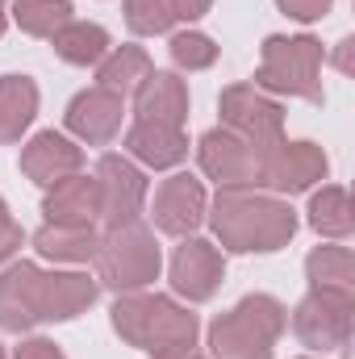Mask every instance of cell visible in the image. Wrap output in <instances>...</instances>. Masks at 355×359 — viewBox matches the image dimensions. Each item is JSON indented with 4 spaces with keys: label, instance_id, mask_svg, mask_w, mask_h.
I'll return each mask as SVG.
<instances>
[{
    "label": "cell",
    "instance_id": "1",
    "mask_svg": "<svg viewBox=\"0 0 355 359\" xmlns=\"http://www.w3.org/2000/svg\"><path fill=\"white\" fill-rule=\"evenodd\" d=\"M205 222L222 243V255H276L293 243L301 226L288 196L264 188H217Z\"/></svg>",
    "mask_w": 355,
    "mask_h": 359
},
{
    "label": "cell",
    "instance_id": "2",
    "mask_svg": "<svg viewBox=\"0 0 355 359\" xmlns=\"http://www.w3.org/2000/svg\"><path fill=\"white\" fill-rule=\"evenodd\" d=\"M109 322L121 343H130L147 355L196 347V334H201V322L188 305H180L176 297H163V292H147V288L121 292L109 309Z\"/></svg>",
    "mask_w": 355,
    "mask_h": 359
},
{
    "label": "cell",
    "instance_id": "3",
    "mask_svg": "<svg viewBox=\"0 0 355 359\" xmlns=\"http://www.w3.org/2000/svg\"><path fill=\"white\" fill-rule=\"evenodd\" d=\"M288 330V305L272 292H247L209 322V359H272Z\"/></svg>",
    "mask_w": 355,
    "mask_h": 359
},
{
    "label": "cell",
    "instance_id": "4",
    "mask_svg": "<svg viewBox=\"0 0 355 359\" xmlns=\"http://www.w3.org/2000/svg\"><path fill=\"white\" fill-rule=\"evenodd\" d=\"M96 284L109 292H142L159 280L163 251L155 243V230L147 222H126V226H105L96 243Z\"/></svg>",
    "mask_w": 355,
    "mask_h": 359
},
{
    "label": "cell",
    "instance_id": "5",
    "mask_svg": "<svg viewBox=\"0 0 355 359\" xmlns=\"http://www.w3.org/2000/svg\"><path fill=\"white\" fill-rule=\"evenodd\" d=\"M322 63L326 50L314 34H272L260 46L255 88H264L267 96H301L309 104H322Z\"/></svg>",
    "mask_w": 355,
    "mask_h": 359
},
{
    "label": "cell",
    "instance_id": "6",
    "mask_svg": "<svg viewBox=\"0 0 355 359\" xmlns=\"http://www.w3.org/2000/svg\"><path fill=\"white\" fill-rule=\"evenodd\" d=\"M351 322H355V292H330V288H309L288 313V326H293L297 343L318 351V355L343 351L351 343Z\"/></svg>",
    "mask_w": 355,
    "mask_h": 359
},
{
    "label": "cell",
    "instance_id": "7",
    "mask_svg": "<svg viewBox=\"0 0 355 359\" xmlns=\"http://www.w3.org/2000/svg\"><path fill=\"white\" fill-rule=\"evenodd\" d=\"M217 113H222V130L247 138L260 151H272L276 142H284V104L276 96H267L264 88H255V84L222 88Z\"/></svg>",
    "mask_w": 355,
    "mask_h": 359
},
{
    "label": "cell",
    "instance_id": "8",
    "mask_svg": "<svg viewBox=\"0 0 355 359\" xmlns=\"http://www.w3.org/2000/svg\"><path fill=\"white\" fill-rule=\"evenodd\" d=\"M264 155L260 147H251L247 138L230 134V130H205L196 142V163L201 176L213 180L217 188H264Z\"/></svg>",
    "mask_w": 355,
    "mask_h": 359
},
{
    "label": "cell",
    "instance_id": "9",
    "mask_svg": "<svg viewBox=\"0 0 355 359\" xmlns=\"http://www.w3.org/2000/svg\"><path fill=\"white\" fill-rule=\"evenodd\" d=\"M96 192H100V213L96 222L105 226H126V222H142L147 213V196H151V180L147 172L126 159V155H100L96 159Z\"/></svg>",
    "mask_w": 355,
    "mask_h": 359
},
{
    "label": "cell",
    "instance_id": "10",
    "mask_svg": "<svg viewBox=\"0 0 355 359\" xmlns=\"http://www.w3.org/2000/svg\"><path fill=\"white\" fill-rule=\"evenodd\" d=\"M222 280H226V255L217 243H209L201 234L180 238V247L172 251V264H168V284L176 297H184L188 305H205V301H213Z\"/></svg>",
    "mask_w": 355,
    "mask_h": 359
},
{
    "label": "cell",
    "instance_id": "11",
    "mask_svg": "<svg viewBox=\"0 0 355 359\" xmlns=\"http://www.w3.org/2000/svg\"><path fill=\"white\" fill-rule=\"evenodd\" d=\"M326 176H330V159L309 138H297V142L284 138L264 155V192H276V196L314 192Z\"/></svg>",
    "mask_w": 355,
    "mask_h": 359
},
{
    "label": "cell",
    "instance_id": "12",
    "mask_svg": "<svg viewBox=\"0 0 355 359\" xmlns=\"http://www.w3.org/2000/svg\"><path fill=\"white\" fill-rule=\"evenodd\" d=\"M205 209H209V196H205V184L188 172H172L155 188V201H151V222L159 234H172V238H188L205 226Z\"/></svg>",
    "mask_w": 355,
    "mask_h": 359
},
{
    "label": "cell",
    "instance_id": "13",
    "mask_svg": "<svg viewBox=\"0 0 355 359\" xmlns=\"http://www.w3.org/2000/svg\"><path fill=\"white\" fill-rule=\"evenodd\" d=\"M121 121H126V100L117 92L105 88H84L72 96L67 113H63V126L76 142L84 147H109L117 134H121Z\"/></svg>",
    "mask_w": 355,
    "mask_h": 359
},
{
    "label": "cell",
    "instance_id": "14",
    "mask_svg": "<svg viewBox=\"0 0 355 359\" xmlns=\"http://www.w3.org/2000/svg\"><path fill=\"white\" fill-rule=\"evenodd\" d=\"M100 297L96 276L80 268H55L42 271L38 280V322H76L80 313H88Z\"/></svg>",
    "mask_w": 355,
    "mask_h": 359
},
{
    "label": "cell",
    "instance_id": "15",
    "mask_svg": "<svg viewBox=\"0 0 355 359\" xmlns=\"http://www.w3.org/2000/svg\"><path fill=\"white\" fill-rule=\"evenodd\" d=\"M76 172H84V147L59 130H42L21 147V176L38 188H51Z\"/></svg>",
    "mask_w": 355,
    "mask_h": 359
},
{
    "label": "cell",
    "instance_id": "16",
    "mask_svg": "<svg viewBox=\"0 0 355 359\" xmlns=\"http://www.w3.org/2000/svg\"><path fill=\"white\" fill-rule=\"evenodd\" d=\"M38 280L42 268L29 259H13L0 271V330L4 334H29L38 322Z\"/></svg>",
    "mask_w": 355,
    "mask_h": 359
},
{
    "label": "cell",
    "instance_id": "17",
    "mask_svg": "<svg viewBox=\"0 0 355 359\" xmlns=\"http://www.w3.org/2000/svg\"><path fill=\"white\" fill-rule=\"evenodd\" d=\"M121 155L134 159L142 172H172L188 159V134L180 126L159 121H134L121 138Z\"/></svg>",
    "mask_w": 355,
    "mask_h": 359
},
{
    "label": "cell",
    "instance_id": "18",
    "mask_svg": "<svg viewBox=\"0 0 355 359\" xmlns=\"http://www.w3.org/2000/svg\"><path fill=\"white\" fill-rule=\"evenodd\" d=\"M134 121H159V126H180L188 121V84L180 72H151L142 88L134 92Z\"/></svg>",
    "mask_w": 355,
    "mask_h": 359
},
{
    "label": "cell",
    "instance_id": "19",
    "mask_svg": "<svg viewBox=\"0 0 355 359\" xmlns=\"http://www.w3.org/2000/svg\"><path fill=\"white\" fill-rule=\"evenodd\" d=\"M42 213H46V222H63V226H96V213H100L96 176L76 172V176L51 184L42 196Z\"/></svg>",
    "mask_w": 355,
    "mask_h": 359
},
{
    "label": "cell",
    "instance_id": "20",
    "mask_svg": "<svg viewBox=\"0 0 355 359\" xmlns=\"http://www.w3.org/2000/svg\"><path fill=\"white\" fill-rule=\"evenodd\" d=\"M34 251L51 264H67V268H80L92 264L96 255V243H100V230L96 226H63V222H46L34 230Z\"/></svg>",
    "mask_w": 355,
    "mask_h": 359
},
{
    "label": "cell",
    "instance_id": "21",
    "mask_svg": "<svg viewBox=\"0 0 355 359\" xmlns=\"http://www.w3.org/2000/svg\"><path fill=\"white\" fill-rule=\"evenodd\" d=\"M42 104V92L29 76H0V147L21 142V134L34 126Z\"/></svg>",
    "mask_w": 355,
    "mask_h": 359
},
{
    "label": "cell",
    "instance_id": "22",
    "mask_svg": "<svg viewBox=\"0 0 355 359\" xmlns=\"http://www.w3.org/2000/svg\"><path fill=\"white\" fill-rule=\"evenodd\" d=\"M305 222L318 238L326 243H347L355 230V205L351 192L343 184H322L314 196H309V209H305Z\"/></svg>",
    "mask_w": 355,
    "mask_h": 359
},
{
    "label": "cell",
    "instance_id": "23",
    "mask_svg": "<svg viewBox=\"0 0 355 359\" xmlns=\"http://www.w3.org/2000/svg\"><path fill=\"white\" fill-rule=\"evenodd\" d=\"M151 72H155V63H151L147 46L126 42V46H113V50L96 63V88L117 92V96L126 100V96H134V92L142 88V80H147Z\"/></svg>",
    "mask_w": 355,
    "mask_h": 359
},
{
    "label": "cell",
    "instance_id": "24",
    "mask_svg": "<svg viewBox=\"0 0 355 359\" xmlns=\"http://www.w3.org/2000/svg\"><path fill=\"white\" fill-rule=\"evenodd\" d=\"M51 46H55V55H59L63 63H72V67H96V63L113 50V38H109L105 25L72 17V21L51 38Z\"/></svg>",
    "mask_w": 355,
    "mask_h": 359
},
{
    "label": "cell",
    "instance_id": "25",
    "mask_svg": "<svg viewBox=\"0 0 355 359\" xmlns=\"http://www.w3.org/2000/svg\"><path fill=\"white\" fill-rule=\"evenodd\" d=\"M305 280L309 288H330V292H355V255L343 243L314 247L305 255Z\"/></svg>",
    "mask_w": 355,
    "mask_h": 359
},
{
    "label": "cell",
    "instance_id": "26",
    "mask_svg": "<svg viewBox=\"0 0 355 359\" xmlns=\"http://www.w3.org/2000/svg\"><path fill=\"white\" fill-rule=\"evenodd\" d=\"M8 17L17 21L21 34L51 42V38L76 17V8H72V0H13V4H8Z\"/></svg>",
    "mask_w": 355,
    "mask_h": 359
},
{
    "label": "cell",
    "instance_id": "27",
    "mask_svg": "<svg viewBox=\"0 0 355 359\" xmlns=\"http://www.w3.org/2000/svg\"><path fill=\"white\" fill-rule=\"evenodd\" d=\"M168 55H172L176 72H209L217 63L222 46L209 34H201V29H180V34H172V42H168Z\"/></svg>",
    "mask_w": 355,
    "mask_h": 359
},
{
    "label": "cell",
    "instance_id": "28",
    "mask_svg": "<svg viewBox=\"0 0 355 359\" xmlns=\"http://www.w3.org/2000/svg\"><path fill=\"white\" fill-rule=\"evenodd\" d=\"M121 13H126V29L134 38H159V34L176 29L168 0H121Z\"/></svg>",
    "mask_w": 355,
    "mask_h": 359
},
{
    "label": "cell",
    "instance_id": "29",
    "mask_svg": "<svg viewBox=\"0 0 355 359\" xmlns=\"http://www.w3.org/2000/svg\"><path fill=\"white\" fill-rule=\"evenodd\" d=\"M21 243H25V230H21V222H13V213H8V201L0 196V268L17 259Z\"/></svg>",
    "mask_w": 355,
    "mask_h": 359
},
{
    "label": "cell",
    "instance_id": "30",
    "mask_svg": "<svg viewBox=\"0 0 355 359\" xmlns=\"http://www.w3.org/2000/svg\"><path fill=\"white\" fill-rule=\"evenodd\" d=\"M276 8H280L284 17L301 21V25H314V21H322V17L335 8V0H276Z\"/></svg>",
    "mask_w": 355,
    "mask_h": 359
},
{
    "label": "cell",
    "instance_id": "31",
    "mask_svg": "<svg viewBox=\"0 0 355 359\" xmlns=\"http://www.w3.org/2000/svg\"><path fill=\"white\" fill-rule=\"evenodd\" d=\"M13 359H67L63 355V347L55 343V339H21L17 347H13Z\"/></svg>",
    "mask_w": 355,
    "mask_h": 359
},
{
    "label": "cell",
    "instance_id": "32",
    "mask_svg": "<svg viewBox=\"0 0 355 359\" xmlns=\"http://www.w3.org/2000/svg\"><path fill=\"white\" fill-rule=\"evenodd\" d=\"M168 8H172V17H176V21L192 25V21H201V17L213 8V0H168Z\"/></svg>",
    "mask_w": 355,
    "mask_h": 359
},
{
    "label": "cell",
    "instance_id": "33",
    "mask_svg": "<svg viewBox=\"0 0 355 359\" xmlns=\"http://www.w3.org/2000/svg\"><path fill=\"white\" fill-rule=\"evenodd\" d=\"M351 55H355V38H343V42L335 46V55H330V59H335V67H339L343 76H351V67H355Z\"/></svg>",
    "mask_w": 355,
    "mask_h": 359
},
{
    "label": "cell",
    "instance_id": "34",
    "mask_svg": "<svg viewBox=\"0 0 355 359\" xmlns=\"http://www.w3.org/2000/svg\"><path fill=\"white\" fill-rule=\"evenodd\" d=\"M151 359H209V355H201L196 347H184V351H163V355H151Z\"/></svg>",
    "mask_w": 355,
    "mask_h": 359
},
{
    "label": "cell",
    "instance_id": "35",
    "mask_svg": "<svg viewBox=\"0 0 355 359\" xmlns=\"http://www.w3.org/2000/svg\"><path fill=\"white\" fill-rule=\"evenodd\" d=\"M4 29H8V0H0V38H4Z\"/></svg>",
    "mask_w": 355,
    "mask_h": 359
},
{
    "label": "cell",
    "instance_id": "36",
    "mask_svg": "<svg viewBox=\"0 0 355 359\" xmlns=\"http://www.w3.org/2000/svg\"><path fill=\"white\" fill-rule=\"evenodd\" d=\"M0 359H8V351H4V347H0Z\"/></svg>",
    "mask_w": 355,
    "mask_h": 359
},
{
    "label": "cell",
    "instance_id": "37",
    "mask_svg": "<svg viewBox=\"0 0 355 359\" xmlns=\"http://www.w3.org/2000/svg\"><path fill=\"white\" fill-rule=\"evenodd\" d=\"M297 359H309V355H297Z\"/></svg>",
    "mask_w": 355,
    "mask_h": 359
}]
</instances>
